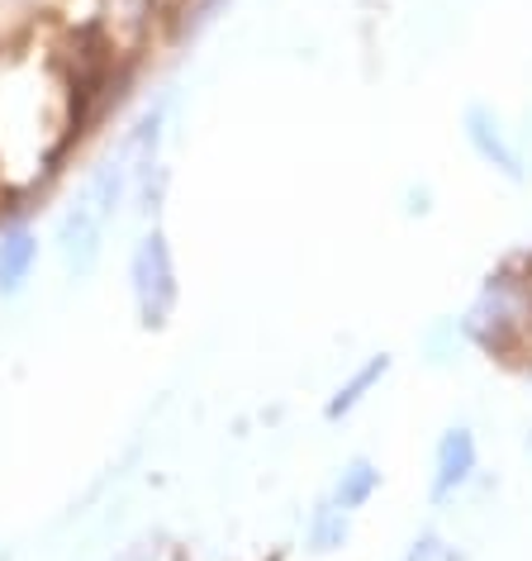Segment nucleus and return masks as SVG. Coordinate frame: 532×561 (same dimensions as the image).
I'll return each instance as SVG.
<instances>
[{
    "mask_svg": "<svg viewBox=\"0 0 532 561\" xmlns=\"http://www.w3.org/2000/svg\"><path fill=\"white\" fill-rule=\"evenodd\" d=\"M466 339L495 357H509L532 343V276H489V286L466 314Z\"/></svg>",
    "mask_w": 532,
    "mask_h": 561,
    "instance_id": "f257e3e1",
    "label": "nucleus"
},
{
    "mask_svg": "<svg viewBox=\"0 0 532 561\" xmlns=\"http://www.w3.org/2000/svg\"><path fill=\"white\" fill-rule=\"evenodd\" d=\"M129 290H134V310H138V324L143 329H166L176 300H181V286H176V257H172V243H166L162 229H148L134 248V262H129Z\"/></svg>",
    "mask_w": 532,
    "mask_h": 561,
    "instance_id": "f03ea898",
    "label": "nucleus"
},
{
    "mask_svg": "<svg viewBox=\"0 0 532 561\" xmlns=\"http://www.w3.org/2000/svg\"><path fill=\"white\" fill-rule=\"evenodd\" d=\"M475 461H481V453H475L471 428H447L438 438V453H432V500H452L475 476Z\"/></svg>",
    "mask_w": 532,
    "mask_h": 561,
    "instance_id": "7ed1b4c3",
    "label": "nucleus"
},
{
    "mask_svg": "<svg viewBox=\"0 0 532 561\" xmlns=\"http://www.w3.org/2000/svg\"><path fill=\"white\" fill-rule=\"evenodd\" d=\"M466 138H471V148L481 152L489 167H499L504 176H513V181L523 176V167H518V152L509 148V138H504L499 119L489 115V110H471V115H466Z\"/></svg>",
    "mask_w": 532,
    "mask_h": 561,
    "instance_id": "20e7f679",
    "label": "nucleus"
},
{
    "mask_svg": "<svg viewBox=\"0 0 532 561\" xmlns=\"http://www.w3.org/2000/svg\"><path fill=\"white\" fill-rule=\"evenodd\" d=\"M34 262H38V238L24 224L0 233V296H15L24 280H30Z\"/></svg>",
    "mask_w": 532,
    "mask_h": 561,
    "instance_id": "39448f33",
    "label": "nucleus"
},
{
    "mask_svg": "<svg viewBox=\"0 0 532 561\" xmlns=\"http://www.w3.org/2000/svg\"><path fill=\"white\" fill-rule=\"evenodd\" d=\"M375 485H381V471L371 467V461H352L343 476H338V485H333V504L338 510H347V514H357L361 504H367L371 495H375Z\"/></svg>",
    "mask_w": 532,
    "mask_h": 561,
    "instance_id": "423d86ee",
    "label": "nucleus"
},
{
    "mask_svg": "<svg viewBox=\"0 0 532 561\" xmlns=\"http://www.w3.org/2000/svg\"><path fill=\"white\" fill-rule=\"evenodd\" d=\"M347 524H352V514L338 510L333 500H324L310 514V547L314 552H333V547H343L347 542Z\"/></svg>",
    "mask_w": 532,
    "mask_h": 561,
    "instance_id": "0eeeda50",
    "label": "nucleus"
},
{
    "mask_svg": "<svg viewBox=\"0 0 532 561\" xmlns=\"http://www.w3.org/2000/svg\"><path fill=\"white\" fill-rule=\"evenodd\" d=\"M385 371H390V357H371L367 367H361V371L352 376V381H347V386H338V396L328 400V419H343L347 410H357V404L367 400V390H371L375 381H381Z\"/></svg>",
    "mask_w": 532,
    "mask_h": 561,
    "instance_id": "6e6552de",
    "label": "nucleus"
},
{
    "mask_svg": "<svg viewBox=\"0 0 532 561\" xmlns=\"http://www.w3.org/2000/svg\"><path fill=\"white\" fill-rule=\"evenodd\" d=\"M404 561H461V557H456L452 542L438 538V533H418V538L409 542V557Z\"/></svg>",
    "mask_w": 532,
    "mask_h": 561,
    "instance_id": "1a4fd4ad",
    "label": "nucleus"
}]
</instances>
